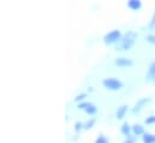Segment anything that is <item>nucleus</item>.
<instances>
[{
	"label": "nucleus",
	"instance_id": "1",
	"mask_svg": "<svg viewBox=\"0 0 155 143\" xmlns=\"http://www.w3.org/2000/svg\"><path fill=\"white\" fill-rule=\"evenodd\" d=\"M136 33H134V32H127L124 37L120 40V43L117 46V49L118 51H126V49H129V48H131L132 47V45H134V42H135V40H136Z\"/></svg>",
	"mask_w": 155,
	"mask_h": 143
},
{
	"label": "nucleus",
	"instance_id": "2",
	"mask_svg": "<svg viewBox=\"0 0 155 143\" xmlns=\"http://www.w3.org/2000/svg\"><path fill=\"white\" fill-rule=\"evenodd\" d=\"M104 85L111 90H118L123 87V83L119 81V79H116V78H106L104 81Z\"/></svg>",
	"mask_w": 155,
	"mask_h": 143
},
{
	"label": "nucleus",
	"instance_id": "3",
	"mask_svg": "<svg viewBox=\"0 0 155 143\" xmlns=\"http://www.w3.org/2000/svg\"><path fill=\"white\" fill-rule=\"evenodd\" d=\"M120 32L119 30H113L111 33H108L107 35H105L104 40H105V43L110 45V43H114L118 40H120Z\"/></svg>",
	"mask_w": 155,
	"mask_h": 143
},
{
	"label": "nucleus",
	"instance_id": "4",
	"mask_svg": "<svg viewBox=\"0 0 155 143\" xmlns=\"http://www.w3.org/2000/svg\"><path fill=\"white\" fill-rule=\"evenodd\" d=\"M78 108L81 109H84L88 114H95L96 113V107L93 105V104H88V102H83V104H79Z\"/></svg>",
	"mask_w": 155,
	"mask_h": 143
},
{
	"label": "nucleus",
	"instance_id": "5",
	"mask_svg": "<svg viewBox=\"0 0 155 143\" xmlns=\"http://www.w3.org/2000/svg\"><path fill=\"white\" fill-rule=\"evenodd\" d=\"M116 64L118 66L124 68V66H131L132 65V62L130 59H126V58H119V59L116 60Z\"/></svg>",
	"mask_w": 155,
	"mask_h": 143
},
{
	"label": "nucleus",
	"instance_id": "6",
	"mask_svg": "<svg viewBox=\"0 0 155 143\" xmlns=\"http://www.w3.org/2000/svg\"><path fill=\"white\" fill-rule=\"evenodd\" d=\"M149 101H150L149 99H142V100H140V101L136 104L135 108H134V113H136V112H140V111L142 109V107H143L146 104H148Z\"/></svg>",
	"mask_w": 155,
	"mask_h": 143
},
{
	"label": "nucleus",
	"instance_id": "7",
	"mask_svg": "<svg viewBox=\"0 0 155 143\" xmlns=\"http://www.w3.org/2000/svg\"><path fill=\"white\" fill-rule=\"evenodd\" d=\"M127 6H129L130 8H132V10H138V8H141L142 4H141V1H138V0H130V1L127 2Z\"/></svg>",
	"mask_w": 155,
	"mask_h": 143
},
{
	"label": "nucleus",
	"instance_id": "8",
	"mask_svg": "<svg viewBox=\"0 0 155 143\" xmlns=\"http://www.w3.org/2000/svg\"><path fill=\"white\" fill-rule=\"evenodd\" d=\"M155 76V62L152 63V65L149 66V71H148V75H147V81H153Z\"/></svg>",
	"mask_w": 155,
	"mask_h": 143
},
{
	"label": "nucleus",
	"instance_id": "9",
	"mask_svg": "<svg viewBox=\"0 0 155 143\" xmlns=\"http://www.w3.org/2000/svg\"><path fill=\"white\" fill-rule=\"evenodd\" d=\"M126 109H127L126 106H120V107L118 108V111H117V118H118V119H121V118L125 115Z\"/></svg>",
	"mask_w": 155,
	"mask_h": 143
},
{
	"label": "nucleus",
	"instance_id": "10",
	"mask_svg": "<svg viewBox=\"0 0 155 143\" xmlns=\"http://www.w3.org/2000/svg\"><path fill=\"white\" fill-rule=\"evenodd\" d=\"M143 142L144 143H155V136L149 135V134H144V136H143Z\"/></svg>",
	"mask_w": 155,
	"mask_h": 143
},
{
	"label": "nucleus",
	"instance_id": "11",
	"mask_svg": "<svg viewBox=\"0 0 155 143\" xmlns=\"http://www.w3.org/2000/svg\"><path fill=\"white\" fill-rule=\"evenodd\" d=\"M130 131H131V129H130L129 124L127 123H124L123 126H121V134H124L125 136H129L130 135Z\"/></svg>",
	"mask_w": 155,
	"mask_h": 143
},
{
	"label": "nucleus",
	"instance_id": "12",
	"mask_svg": "<svg viewBox=\"0 0 155 143\" xmlns=\"http://www.w3.org/2000/svg\"><path fill=\"white\" fill-rule=\"evenodd\" d=\"M132 131H134V134L135 135H142L143 132H144V130H143V126H141V125H135L134 128H132Z\"/></svg>",
	"mask_w": 155,
	"mask_h": 143
},
{
	"label": "nucleus",
	"instance_id": "13",
	"mask_svg": "<svg viewBox=\"0 0 155 143\" xmlns=\"http://www.w3.org/2000/svg\"><path fill=\"white\" fill-rule=\"evenodd\" d=\"M95 143H108V141H107V138L105 136H99V138L96 140Z\"/></svg>",
	"mask_w": 155,
	"mask_h": 143
},
{
	"label": "nucleus",
	"instance_id": "14",
	"mask_svg": "<svg viewBox=\"0 0 155 143\" xmlns=\"http://www.w3.org/2000/svg\"><path fill=\"white\" fill-rule=\"evenodd\" d=\"M94 123H95V120H94V119H91L90 121L85 123V124H84V129H90V128L94 125Z\"/></svg>",
	"mask_w": 155,
	"mask_h": 143
},
{
	"label": "nucleus",
	"instance_id": "15",
	"mask_svg": "<svg viewBox=\"0 0 155 143\" xmlns=\"http://www.w3.org/2000/svg\"><path fill=\"white\" fill-rule=\"evenodd\" d=\"M146 123H147V124H153V123H155V115H152V117L147 118V119H146Z\"/></svg>",
	"mask_w": 155,
	"mask_h": 143
},
{
	"label": "nucleus",
	"instance_id": "16",
	"mask_svg": "<svg viewBox=\"0 0 155 143\" xmlns=\"http://www.w3.org/2000/svg\"><path fill=\"white\" fill-rule=\"evenodd\" d=\"M147 41L150 42V43H154L155 45V35H149L147 37Z\"/></svg>",
	"mask_w": 155,
	"mask_h": 143
},
{
	"label": "nucleus",
	"instance_id": "17",
	"mask_svg": "<svg viewBox=\"0 0 155 143\" xmlns=\"http://www.w3.org/2000/svg\"><path fill=\"white\" fill-rule=\"evenodd\" d=\"M82 126H83V125H82V123H76V125H75V129H76V131H79V130H81V129H82Z\"/></svg>",
	"mask_w": 155,
	"mask_h": 143
},
{
	"label": "nucleus",
	"instance_id": "18",
	"mask_svg": "<svg viewBox=\"0 0 155 143\" xmlns=\"http://www.w3.org/2000/svg\"><path fill=\"white\" fill-rule=\"evenodd\" d=\"M85 96H87L85 94H81V95H78L77 98H76V101H81V100H83Z\"/></svg>",
	"mask_w": 155,
	"mask_h": 143
},
{
	"label": "nucleus",
	"instance_id": "19",
	"mask_svg": "<svg viewBox=\"0 0 155 143\" xmlns=\"http://www.w3.org/2000/svg\"><path fill=\"white\" fill-rule=\"evenodd\" d=\"M150 27H155V13H154V16H153L152 22H150Z\"/></svg>",
	"mask_w": 155,
	"mask_h": 143
},
{
	"label": "nucleus",
	"instance_id": "20",
	"mask_svg": "<svg viewBox=\"0 0 155 143\" xmlns=\"http://www.w3.org/2000/svg\"><path fill=\"white\" fill-rule=\"evenodd\" d=\"M124 143H134V141H132V140H129V138H127L126 141H124Z\"/></svg>",
	"mask_w": 155,
	"mask_h": 143
},
{
	"label": "nucleus",
	"instance_id": "21",
	"mask_svg": "<svg viewBox=\"0 0 155 143\" xmlns=\"http://www.w3.org/2000/svg\"><path fill=\"white\" fill-rule=\"evenodd\" d=\"M153 82L155 83V76H154V78H153Z\"/></svg>",
	"mask_w": 155,
	"mask_h": 143
}]
</instances>
